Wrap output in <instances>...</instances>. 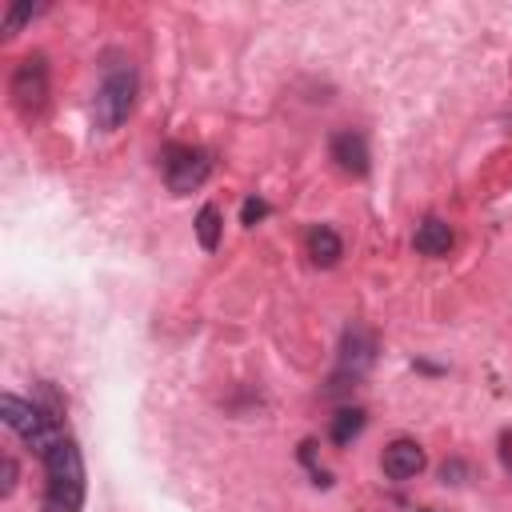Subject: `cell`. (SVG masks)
<instances>
[{
  "mask_svg": "<svg viewBox=\"0 0 512 512\" xmlns=\"http://www.w3.org/2000/svg\"><path fill=\"white\" fill-rule=\"evenodd\" d=\"M160 160H164V164H160V168H164V184H168V192H176V196L196 192V188L212 176V156H208L204 148H192V144H168Z\"/></svg>",
  "mask_w": 512,
  "mask_h": 512,
  "instance_id": "5b68a950",
  "label": "cell"
},
{
  "mask_svg": "<svg viewBox=\"0 0 512 512\" xmlns=\"http://www.w3.org/2000/svg\"><path fill=\"white\" fill-rule=\"evenodd\" d=\"M12 488H16V460L4 452L0 456V496H12Z\"/></svg>",
  "mask_w": 512,
  "mask_h": 512,
  "instance_id": "9a60e30c",
  "label": "cell"
},
{
  "mask_svg": "<svg viewBox=\"0 0 512 512\" xmlns=\"http://www.w3.org/2000/svg\"><path fill=\"white\" fill-rule=\"evenodd\" d=\"M308 256H312V264L316 268H332L340 256H344V240L336 236V228H328V224H316V228H308Z\"/></svg>",
  "mask_w": 512,
  "mask_h": 512,
  "instance_id": "30bf717a",
  "label": "cell"
},
{
  "mask_svg": "<svg viewBox=\"0 0 512 512\" xmlns=\"http://www.w3.org/2000/svg\"><path fill=\"white\" fill-rule=\"evenodd\" d=\"M364 432V408H340L336 416H332V424H328V436H332V444H352L356 436Z\"/></svg>",
  "mask_w": 512,
  "mask_h": 512,
  "instance_id": "7c38bea8",
  "label": "cell"
},
{
  "mask_svg": "<svg viewBox=\"0 0 512 512\" xmlns=\"http://www.w3.org/2000/svg\"><path fill=\"white\" fill-rule=\"evenodd\" d=\"M264 216H268V204H264L260 196H248V200L240 204V224H248V228H252V224H260Z\"/></svg>",
  "mask_w": 512,
  "mask_h": 512,
  "instance_id": "5bb4252c",
  "label": "cell"
},
{
  "mask_svg": "<svg viewBox=\"0 0 512 512\" xmlns=\"http://www.w3.org/2000/svg\"><path fill=\"white\" fill-rule=\"evenodd\" d=\"M380 468H384V476H388V480H412V476L424 468V448H420L416 440L400 436V440H392V444L384 448Z\"/></svg>",
  "mask_w": 512,
  "mask_h": 512,
  "instance_id": "ba28073f",
  "label": "cell"
},
{
  "mask_svg": "<svg viewBox=\"0 0 512 512\" xmlns=\"http://www.w3.org/2000/svg\"><path fill=\"white\" fill-rule=\"evenodd\" d=\"M196 240H200V248L204 252H216L220 248V232H224V220H220V208L216 204H204L200 212H196Z\"/></svg>",
  "mask_w": 512,
  "mask_h": 512,
  "instance_id": "8fae6325",
  "label": "cell"
},
{
  "mask_svg": "<svg viewBox=\"0 0 512 512\" xmlns=\"http://www.w3.org/2000/svg\"><path fill=\"white\" fill-rule=\"evenodd\" d=\"M464 472H468V468H464L460 460H448V464L440 468V480H444V484H460V476H464Z\"/></svg>",
  "mask_w": 512,
  "mask_h": 512,
  "instance_id": "2e32d148",
  "label": "cell"
},
{
  "mask_svg": "<svg viewBox=\"0 0 512 512\" xmlns=\"http://www.w3.org/2000/svg\"><path fill=\"white\" fill-rule=\"evenodd\" d=\"M0 420H4L12 432H20L24 444H28L36 456H44L52 444L64 440L60 420H56L52 412H44L40 404H28V400H20V396H12V392L0 400Z\"/></svg>",
  "mask_w": 512,
  "mask_h": 512,
  "instance_id": "3957f363",
  "label": "cell"
},
{
  "mask_svg": "<svg viewBox=\"0 0 512 512\" xmlns=\"http://www.w3.org/2000/svg\"><path fill=\"white\" fill-rule=\"evenodd\" d=\"M420 512H428V508H420Z\"/></svg>",
  "mask_w": 512,
  "mask_h": 512,
  "instance_id": "e0dca14e",
  "label": "cell"
},
{
  "mask_svg": "<svg viewBox=\"0 0 512 512\" xmlns=\"http://www.w3.org/2000/svg\"><path fill=\"white\" fill-rule=\"evenodd\" d=\"M372 364H376V336L364 324L344 328V336H340V360H336V372H332V388L328 392L352 388Z\"/></svg>",
  "mask_w": 512,
  "mask_h": 512,
  "instance_id": "8992f818",
  "label": "cell"
},
{
  "mask_svg": "<svg viewBox=\"0 0 512 512\" xmlns=\"http://www.w3.org/2000/svg\"><path fill=\"white\" fill-rule=\"evenodd\" d=\"M8 96H12V108L20 112V120H40L44 108H48V60L40 52H28L16 68H12V80H8Z\"/></svg>",
  "mask_w": 512,
  "mask_h": 512,
  "instance_id": "277c9868",
  "label": "cell"
},
{
  "mask_svg": "<svg viewBox=\"0 0 512 512\" xmlns=\"http://www.w3.org/2000/svg\"><path fill=\"white\" fill-rule=\"evenodd\" d=\"M412 244H416L420 256H448L452 244H456V236H452V224H448V220L424 216L420 228H416V236H412Z\"/></svg>",
  "mask_w": 512,
  "mask_h": 512,
  "instance_id": "9c48e42d",
  "label": "cell"
},
{
  "mask_svg": "<svg viewBox=\"0 0 512 512\" xmlns=\"http://www.w3.org/2000/svg\"><path fill=\"white\" fill-rule=\"evenodd\" d=\"M328 156L336 160L340 172H348V176H368L372 156H368V140H364L360 132H352V128L332 132V140H328Z\"/></svg>",
  "mask_w": 512,
  "mask_h": 512,
  "instance_id": "52a82bcc",
  "label": "cell"
},
{
  "mask_svg": "<svg viewBox=\"0 0 512 512\" xmlns=\"http://www.w3.org/2000/svg\"><path fill=\"white\" fill-rule=\"evenodd\" d=\"M136 92H140V76H136V64L132 60H112L104 68V80L96 88V100H92V116H96V128L104 132H116L128 116H132V104H136Z\"/></svg>",
  "mask_w": 512,
  "mask_h": 512,
  "instance_id": "7a4b0ae2",
  "label": "cell"
},
{
  "mask_svg": "<svg viewBox=\"0 0 512 512\" xmlns=\"http://www.w3.org/2000/svg\"><path fill=\"white\" fill-rule=\"evenodd\" d=\"M40 460H44V472H48L44 512H80L84 508V460H80L76 440L64 436Z\"/></svg>",
  "mask_w": 512,
  "mask_h": 512,
  "instance_id": "6da1fadb",
  "label": "cell"
},
{
  "mask_svg": "<svg viewBox=\"0 0 512 512\" xmlns=\"http://www.w3.org/2000/svg\"><path fill=\"white\" fill-rule=\"evenodd\" d=\"M40 12H44L40 4H12V8L4 12V32L12 36V32L24 24V20H32V16H40Z\"/></svg>",
  "mask_w": 512,
  "mask_h": 512,
  "instance_id": "4fadbf2b",
  "label": "cell"
}]
</instances>
